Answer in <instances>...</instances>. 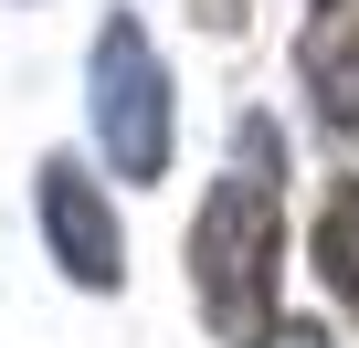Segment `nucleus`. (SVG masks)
Masks as SVG:
<instances>
[{"label":"nucleus","instance_id":"6","mask_svg":"<svg viewBox=\"0 0 359 348\" xmlns=\"http://www.w3.org/2000/svg\"><path fill=\"white\" fill-rule=\"evenodd\" d=\"M275 348H327V327H275Z\"/></svg>","mask_w":359,"mask_h":348},{"label":"nucleus","instance_id":"1","mask_svg":"<svg viewBox=\"0 0 359 348\" xmlns=\"http://www.w3.org/2000/svg\"><path fill=\"white\" fill-rule=\"evenodd\" d=\"M275 127L264 116H243V137H233V169L212 180V201H201V232H191V264H201V316L233 337V348H254L264 337V316H275Z\"/></svg>","mask_w":359,"mask_h":348},{"label":"nucleus","instance_id":"5","mask_svg":"<svg viewBox=\"0 0 359 348\" xmlns=\"http://www.w3.org/2000/svg\"><path fill=\"white\" fill-rule=\"evenodd\" d=\"M317 264H327V285H338L348 316H359V180L327 190V211H317Z\"/></svg>","mask_w":359,"mask_h":348},{"label":"nucleus","instance_id":"2","mask_svg":"<svg viewBox=\"0 0 359 348\" xmlns=\"http://www.w3.org/2000/svg\"><path fill=\"white\" fill-rule=\"evenodd\" d=\"M95 137H106L116 180H158L169 169V74L127 11L95 32Z\"/></svg>","mask_w":359,"mask_h":348},{"label":"nucleus","instance_id":"4","mask_svg":"<svg viewBox=\"0 0 359 348\" xmlns=\"http://www.w3.org/2000/svg\"><path fill=\"white\" fill-rule=\"evenodd\" d=\"M296 64H306L317 106H327L338 127H359V0H317V22H306Z\"/></svg>","mask_w":359,"mask_h":348},{"label":"nucleus","instance_id":"3","mask_svg":"<svg viewBox=\"0 0 359 348\" xmlns=\"http://www.w3.org/2000/svg\"><path fill=\"white\" fill-rule=\"evenodd\" d=\"M43 232H53V253H64V274H74V285L116 295L127 243H116V211L95 201V180H85L74 158H43Z\"/></svg>","mask_w":359,"mask_h":348}]
</instances>
